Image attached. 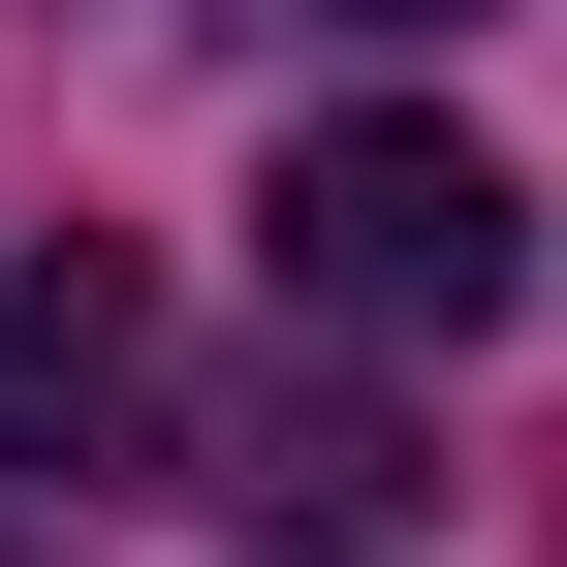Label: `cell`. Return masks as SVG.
<instances>
[{
	"instance_id": "6da1fadb",
	"label": "cell",
	"mask_w": 567,
	"mask_h": 567,
	"mask_svg": "<svg viewBox=\"0 0 567 567\" xmlns=\"http://www.w3.org/2000/svg\"><path fill=\"white\" fill-rule=\"evenodd\" d=\"M252 252H284V316H347V347H473L536 284V189L473 158V126H284V189H252Z\"/></svg>"
},
{
	"instance_id": "7a4b0ae2",
	"label": "cell",
	"mask_w": 567,
	"mask_h": 567,
	"mask_svg": "<svg viewBox=\"0 0 567 567\" xmlns=\"http://www.w3.org/2000/svg\"><path fill=\"white\" fill-rule=\"evenodd\" d=\"M126 410H158V284L126 252H0V473L126 442Z\"/></svg>"
},
{
	"instance_id": "3957f363",
	"label": "cell",
	"mask_w": 567,
	"mask_h": 567,
	"mask_svg": "<svg viewBox=\"0 0 567 567\" xmlns=\"http://www.w3.org/2000/svg\"><path fill=\"white\" fill-rule=\"evenodd\" d=\"M316 32H473V0H316Z\"/></svg>"
},
{
	"instance_id": "277c9868",
	"label": "cell",
	"mask_w": 567,
	"mask_h": 567,
	"mask_svg": "<svg viewBox=\"0 0 567 567\" xmlns=\"http://www.w3.org/2000/svg\"><path fill=\"white\" fill-rule=\"evenodd\" d=\"M0 567H32V536H0Z\"/></svg>"
}]
</instances>
